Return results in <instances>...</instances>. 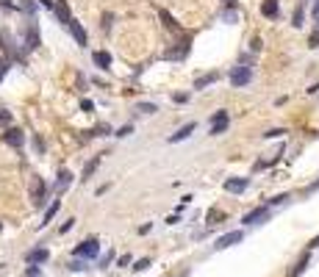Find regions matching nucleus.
<instances>
[{"instance_id":"nucleus-1","label":"nucleus","mask_w":319,"mask_h":277,"mask_svg":"<svg viewBox=\"0 0 319 277\" xmlns=\"http://www.w3.org/2000/svg\"><path fill=\"white\" fill-rule=\"evenodd\" d=\"M97 252H100L97 238H86V241H81L78 247H75V255L78 258H97Z\"/></svg>"},{"instance_id":"nucleus-2","label":"nucleus","mask_w":319,"mask_h":277,"mask_svg":"<svg viewBox=\"0 0 319 277\" xmlns=\"http://www.w3.org/2000/svg\"><path fill=\"white\" fill-rule=\"evenodd\" d=\"M250 81H253V69L244 67V64H241V67H233V72H230V83H233V86H247Z\"/></svg>"},{"instance_id":"nucleus-3","label":"nucleus","mask_w":319,"mask_h":277,"mask_svg":"<svg viewBox=\"0 0 319 277\" xmlns=\"http://www.w3.org/2000/svg\"><path fill=\"white\" fill-rule=\"evenodd\" d=\"M241 238H244V233H241V230H230V233L220 235V238H217V244H214V247H217V249H228V247H233V244H239Z\"/></svg>"},{"instance_id":"nucleus-4","label":"nucleus","mask_w":319,"mask_h":277,"mask_svg":"<svg viewBox=\"0 0 319 277\" xmlns=\"http://www.w3.org/2000/svg\"><path fill=\"white\" fill-rule=\"evenodd\" d=\"M267 216H270V208L261 205V208H253V211H250V214L244 216L241 222H244V225H258V222H264Z\"/></svg>"},{"instance_id":"nucleus-5","label":"nucleus","mask_w":319,"mask_h":277,"mask_svg":"<svg viewBox=\"0 0 319 277\" xmlns=\"http://www.w3.org/2000/svg\"><path fill=\"white\" fill-rule=\"evenodd\" d=\"M3 138H6V144H11V147H22V144H25V133H22L20 128H8V131L3 133Z\"/></svg>"},{"instance_id":"nucleus-6","label":"nucleus","mask_w":319,"mask_h":277,"mask_svg":"<svg viewBox=\"0 0 319 277\" xmlns=\"http://www.w3.org/2000/svg\"><path fill=\"white\" fill-rule=\"evenodd\" d=\"M228 122H230V119H228V114H225V111H220V114L211 119V136H220V133H225V131H228Z\"/></svg>"},{"instance_id":"nucleus-7","label":"nucleus","mask_w":319,"mask_h":277,"mask_svg":"<svg viewBox=\"0 0 319 277\" xmlns=\"http://www.w3.org/2000/svg\"><path fill=\"white\" fill-rule=\"evenodd\" d=\"M247 186H250L247 178H230V180H225V191H230V194H241Z\"/></svg>"},{"instance_id":"nucleus-8","label":"nucleus","mask_w":319,"mask_h":277,"mask_svg":"<svg viewBox=\"0 0 319 277\" xmlns=\"http://www.w3.org/2000/svg\"><path fill=\"white\" fill-rule=\"evenodd\" d=\"M53 11H56V17L64 22V25H70L72 20V14H70V6H67V0H58L56 6H53Z\"/></svg>"},{"instance_id":"nucleus-9","label":"nucleus","mask_w":319,"mask_h":277,"mask_svg":"<svg viewBox=\"0 0 319 277\" xmlns=\"http://www.w3.org/2000/svg\"><path fill=\"white\" fill-rule=\"evenodd\" d=\"M47 258H50L47 249H45V247H36V249H31L28 255H25V261H28V263H45Z\"/></svg>"},{"instance_id":"nucleus-10","label":"nucleus","mask_w":319,"mask_h":277,"mask_svg":"<svg viewBox=\"0 0 319 277\" xmlns=\"http://www.w3.org/2000/svg\"><path fill=\"white\" fill-rule=\"evenodd\" d=\"M67 28L72 31V36H75V42H78V45H86V31L81 28V22L75 20V17L70 20V25H67Z\"/></svg>"},{"instance_id":"nucleus-11","label":"nucleus","mask_w":319,"mask_h":277,"mask_svg":"<svg viewBox=\"0 0 319 277\" xmlns=\"http://www.w3.org/2000/svg\"><path fill=\"white\" fill-rule=\"evenodd\" d=\"M194 128H197V125H194V122L183 125V128H181V131H178V133H172V136H170V141H172V144H175V141H183V138H189L191 133H194Z\"/></svg>"},{"instance_id":"nucleus-12","label":"nucleus","mask_w":319,"mask_h":277,"mask_svg":"<svg viewBox=\"0 0 319 277\" xmlns=\"http://www.w3.org/2000/svg\"><path fill=\"white\" fill-rule=\"evenodd\" d=\"M31 194H34V205L42 208V205H45V183H42V180H36V183H34Z\"/></svg>"},{"instance_id":"nucleus-13","label":"nucleus","mask_w":319,"mask_h":277,"mask_svg":"<svg viewBox=\"0 0 319 277\" xmlns=\"http://www.w3.org/2000/svg\"><path fill=\"white\" fill-rule=\"evenodd\" d=\"M70 183H72V172H61V175H58V183H56V194H58V197L70 188Z\"/></svg>"},{"instance_id":"nucleus-14","label":"nucleus","mask_w":319,"mask_h":277,"mask_svg":"<svg viewBox=\"0 0 319 277\" xmlns=\"http://www.w3.org/2000/svg\"><path fill=\"white\" fill-rule=\"evenodd\" d=\"M217 72H208V75H200L197 81H194V89H206V86H211V83H217Z\"/></svg>"},{"instance_id":"nucleus-15","label":"nucleus","mask_w":319,"mask_h":277,"mask_svg":"<svg viewBox=\"0 0 319 277\" xmlns=\"http://www.w3.org/2000/svg\"><path fill=\"white\" fill-rule=\"evenodd\" d=\"M97 166H100V155H94V158H92V161H89V164L84 166V172H81V178H84V183H86V180H89V178H92V175H94V169H97Z\"/></svg>"},{"instance_id":"nucleus-16","label":"nucleus","mask_w":319,"mask_h":277,"mask_svg":"<svg viewBox=\"0 0 319 277\" xmlns=\"http://www.w3.org/2000/svg\"><path fill=\"white\" fill-rule=\"evenodd\" d=\"M261 11H264V17H277V0H264Z\"/></svg>"},{"instance_id":"nucleus-17","label":"nucleus","mask_w":319,"mask_h":277,"mask_svg":"<svg viewBox=\"0 0 319 277\" xmlns=\"http://www.w3.org/2000/svg\"><path fill=\"white\" fill-rule=\"evenodd\" d=\"M94 64H97V67H108V64H111V53L97 50V53H94Z\"/></svg>"},{"instance_id":"nucleus-18","label":"nucleus","mask_w":319,"mask_h":277,"mask_svg":"<svg viewBox=\"0 0 319 277\" xmlns=\"http://www.w3.org/2000/svg\"><path fill=\"white\" fill-rule=\"evenodd\" d=\"M58 205H61V200H56V202H53V205H50V208H47V211H45V219H42V222H39V225H42V228H45V225H50V219H53V216H56V211H58Z\"/></svg>"},{"instance_id":"nucleus-19","label":"nucleus","mask_w":319,"mask_h":277,"mask_svg":"<svg viewBox=\"0 0 319 277\" xmlns=\"http://www.w3.org/2000/svg\"><path fill=\"white\" fill-rule=\"evenodd\" d=\"M39 45V34H36V28H28V36H25V47L34 50Z\"/></svg>"},{"instance_id":"nucleus-20","label":"nucleus","mask_w":319,"mask_h":277,"mask_svg":"<svg viewBox=\"0 0 319 277\" xmlns=\"http://www.w3.org/2000/svg\"><path fill=\"white\" fill-rule=\"evenodd\" d=\"M161 20H164V25L170 28V31H178V20L172 17L170 11H161Z\"/></svg>"},{"instance_id":"nucleus-21","label":"nucleus","mask_w":319,"mask_h":277,"mask_svg":"<svg viewBox=\"0 0 319 277\" xmlns=\"http://www.w3.org/2000/svg\"><path fill=\"white\" fill-rule=\"evenodd\" d=\"M134 272H144V269H150V258H142V261H136L134 266H131Z\"/></svg>"},{"instance_id":"nucleus-22","label":"nucleus","mask_w":319,"mask_h":277,"mask_svg":"<svg viewBox=\"0 0 319 277\" xmlns=\"http://www.w3.org/2000/svg\"><path fill=\"white\" fill-rule=\"evenodd\" d=\"M22 277H45V275H42V269H39V266H28Z\"/></svg>"},{"instance_id":"nucleus-23","label":"nucleus","mask_w":319,"mask_h":277,"mask_svg":"<svg viewBox=\"0 0 319 277\" xmlns=\"http://www.w3.org/2000/svg\"><path fill=\"white\" fill-rule=\"evenodd\" d=\"M139 111H144V114H153V111H156V105H153V103H139Z\"/></svg>"},{"instance_id":"nucleus-24","label":"nucleus","mask_w":319,"mask_h":277,"mask_svg":"<svg viewBox=\"0 0 319 277\" xmlns=\"http://www.w3.org/2000/svg\"><path fill=\"white\" fill-rule=\"evenodd\" d=\"M6 72H8V58H0V81H3Z\"/></svg>"},{"instance_id":"nucleus-25","label":"nucleus","mask_w":319,"mask_h":277,"mask_svg":"<svg viewBox=\"0 0 319 277\" xmlns=\"http://www.w3.org/2000/svg\"><path fill=\"white\" fill-rule=\"evenodd\" d=\"M305 266H308V255H305V258H303V261H300V263H297V269H294V277H297V275H300V272H303V269H305Z\"/></svg>"},{"instance_id":"nucleus-26","label":"nucleus","mask_w":319,"mask_h":277,"mask_svg":"<svg viewBox=\"0 0 319 277\" xmlns=\"http://www.w3.org/2000/svg\"><path fill=\"white\" fill-rule=\"evenodd\" d=\"M8 119H11V114H8V111H6V108H0V125H6V122H8Z\"/></svg>"},{"instance_id":"nucleus-27","label":"nucleus","mask_w":319,"mask_h":277,"mask_svg":"<svg viewBox=\"0 0 319 277\" xmlns=\"http://www.w3.org/2000/svg\"><path fill=\"white\" fill-rule=\"evenodd\" d=\"M294 25H303V8H297V11H294Z\"/></svg>"},{"instance_id":"nucleus-28","label":"nucleus","mask_w":319,"mask_h":277,"mask_svg":"<svg viewBox=\"0 0 319 277\" xmlns=\"http://www.w3.org/2000/svg\"><path fill=\"white\" fill-rule=\"evenodd\" d=\"M280 133H286V131H280V128H275V131H267V133H264V136H267V138H275V136H280Z\"/></svg>"},{"instance_id":"nucleus-29","label":"nucleus","mask_w":319,"mask_h":277,"mask_svg":"<svg viewBox=\"0 0 319 277\" xmlns=\"http://www.w3.org/2000/svg\"><path fill=\"white\" fill-rule=\"evenodd\" d=\"M72 225H75V219H67V222H64V225H61V233H67V230H72Z\"/></svg>"},{"instance_id":"nucleus-30","label":"nucleus","mask_w":319,"mask_h":277,"mask_svg":"<svg viewBox=\"0 0 319 277\" xmlns=\"http://www.w3.org/2000/svg\"><path fill=\"white\" fill-rule=\"evenodd\" d=\"M131 131H134V128H131V125H125V128H120V131H117V136H128Z\"/></svg>"},{"instance_id":"nucleus-31","label":"nucleus","mask_w":319,"mask_h":277,"mask_svg":"<svg viewBox=\"0 0 319 277\" xmlns=\"http://www.w3.org/2000/svg\"><path fill=\"white\" fill-rule=\"evenodd\" d=\"M117 263H120V266H131V255H122Z\"/></svg>"},{"instance_id":"nucleus-32","label":"nucleus","mask_w":319,"mask_h":277,"mask_svg":"<svg viewBox=\"0 0 319 277\" xmlns=\"http://www.w3.org/2000/svg\"><path fill=\"white\" fill-rule=\"evenodd\" d=\"M311 14H314V17H319V0H317V3H314V8H311Z\"/></svg>"},{"instance_id":"nucleus-33","label":"nucleus","mask_w":319,"mask_h":277,"mask_svg":"<svg viewBox=\"0 0 319 277\" xmlns=\"http://www.w3.org/2000/svg\"><path fill=\"white\" fill-rule=\"evenodd\" d=\"M42 3H45V6H53V0H42Z\"/></svg>"},{"instance_id":"nucleus-34","label":"nucleus","mask_w":319,"mask_h":277,"mask_svg":"<svg viewBox=\"0 0 319 277\" xmlns=\"http://www.w3.org/2000/svg\"><path fill=\"white\" fill-rule=\"evenodd\" d=\"M317 20H319V17H317ZM317 34H319V22H317Z\"/></svg>"},{"instance_id":"nucleus-35","label":"nucleus","mask_w":319,"mask_h":277,"mask_svg":"<svg viewBox=\"0 0 319 277\" xmlns=\"http://www.w3.org/2000/svg\"><path fill=\"white\" fill-rule=\"evenodd\" d=\"M225 3H233V0H225Z\"/></svg>"}]
</instances>
